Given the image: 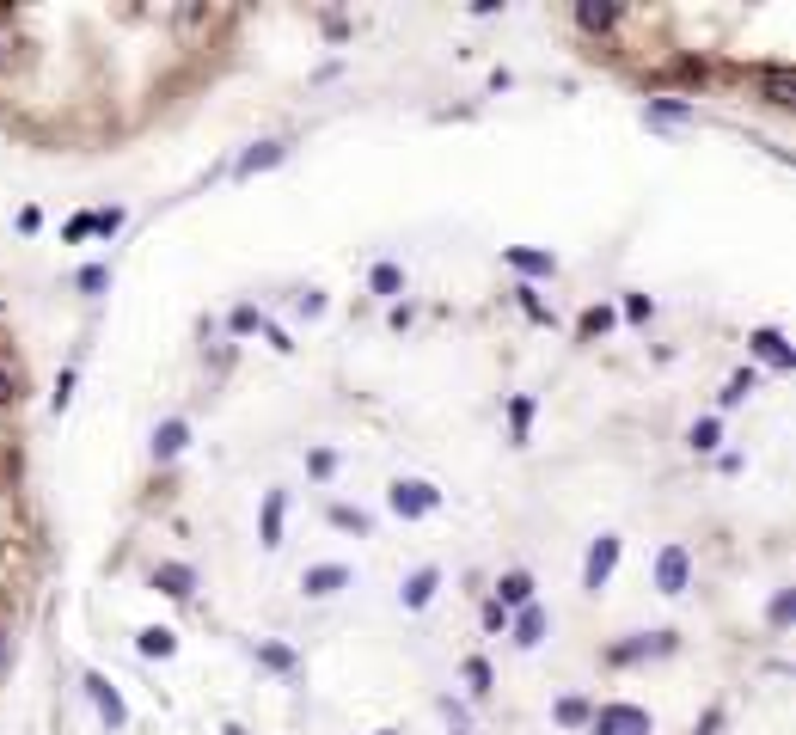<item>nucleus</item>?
Returning <instances> with one entry per match:
<instances>
[{"label": "nucleus", "mask_w": 796, "mask_h": 735, "mask_svg": "<svg viewBox=\"0 0 796 735\" xmlns=\"http://www.w3.org/2000/svg\"><path fill=\"white\" fill-rule=\"evenodd\" d=\"M656 588L662 595H686L692 588V552L680 546V539H668V546L656 552Z\"/></svg>", "instance_id": "nucleus-4"}, {"label": "nucleus", "mask_w": 796, "mask_h": 735, "mask_svg": "<svg viewBox=\"0 0 796 735\" xmlns=\"http://www.w3.org/2000/svg\"><path fill=\"white\" fill-rule=\"evenodd\" d=\"M503 613H521V607H533V576L527 570H509L503 582H496V595H490Z\"/></svg>", "instance_id": "nucleus-12"}, {"label": "nucleus", "mask_w": 796, "mask_h": 735, "mask_svg": "<svg viewBox=\"0 0 796 735\" xmlns=\"http://www.w3.org/2000/svg\"><path fill=\"white\" fill-rule=\"evenodd\" d=\"M105 282H111V270H105V264H86V270H80V288H86V294H98Z\"/></svg>", "instance_id": "nucleus-36"}, {"label": "nucleus", "mask_w": 796, "mask_h": 735, "mask_svg": "<svg viewBox=\"0 0 796 735\" xmlns=\"http://www.w3.org/2000/svg\"><path fill=\"white\" fill-rule=\"evenodd\" d=\"M368 288L380 294V301H398V294H405V270H398V264H374L368 270Z\"/></svg>", "instance_id": "nucleus-17"}, {"label": "nucleus", "mask_w": 796, "mask_h": 735, "mask_svg": "<svg viewBox=\"0 0 796 735\" xmlns=\"http://www.w3.org/2000/svg\"><path fill=\"white\" fill-rule=\"evenodd\" d=\"M527 423H533V399H527V392H515V399H509V429H515V448L527 441Z\"/></svg>", "instance_id": "nucleus-27"}, {"label": "nucleus", "mask_w": 796, "mask_h": 735, "mask_svg": "<svg viewBox=\"0 0 796 735\" xmlns=\"http://www.w3.org/2000/svg\"><path fill=\"white\" fill-rule=\"evenodd\" d=\"M643 117H650V123H686L692 105H686V98H650V111H643Z\"/></svg>", "instance_id": "nucleus-23"}, {"label": "nucleus", "mask_w": 796, "mask_h": 735, "mask_svg": "<svg viewBox=\"0 0 796 735\" xmlns=\"http://www.w3.org/2000/svg\"><path fill=\"white\" fill-rule=\"evenodd\" d=\"M350 582H356L350 564H313V570H301V595L325 601V595H337V588H350Z\"/></svg>", "instance_id": "nucleus-6"}, {"label": "nucleus", "mask_w": 796, "mask_h": 735, "mask_svg": "<svg viewBox=\"0 0 796 735\" xmlns=\"http://www.w3.org/2000/svg\"><path fill=\"white\" fill-rule=\"evenodd\" d=\"M13 399H19V374L0 368V405H13Z\"/></svg>", "instance_id": "nucleus-40"}, {"label": "nucleus", "mask_w": 796, "mask_h": 735, "mask_svg": "<svg viewBox=\"0 0 796 735\" xmlns=\"http://www.w3.org/2000/svg\"><path fill=\"white\" fill-rule=\"evenodd\" d=\"M221 735H245V729H239V723H227V729H221Z\"/></svg>", "instance_id": "nucleus-44"}, {"label": "nucleus", "mask_w": 796, "mask_h": 735, "mask_svg": "<svg viewBox=\"0 0 796 735\" xmlns=\"http://www.w3.org/2000/svg\"><path fill=\"white\" fill-rule=\"evenodd\" d=\"M484 631H490V637H496V631H509V613L496 607V601H484Z\"/></svg>", "instance_id": "nucleus-37"}, {"label": "nucleus", "mask_w": 796, "mask_h": 735, "mask_svg": "<svg viewBox=\"0 0 796 735\" xmlns=\"http://www.w3.org/2000/svg\"><path fill=\"white\" fill-rule=\"evenodd\" d=\"M576 25H582V31H613V25H619V7H594V0H582V7H576Z\"/></svg>", "instance_id": "nucleus-21"}, {"label": "nucleus", "mask_w": 796, "mask_h": 735, "mask_svg": "<svg viewBox=\"0 0 796 735\" xmlns=\"http://www.w3.org/2000/svg\"><path fill=\"white\" fill-rule=\"evenodd\" d=\"M515 301L527 307V319H539V325H552V307H545V301H539V288H527V282H521V288H515Z\"/></svg>", "instance_id": "nucleus-30"}, {"label": "nucleus", "mask_w": 796, "mask_h": 735, "mask_svg": "<svg viewBox=\"0 0 796 735\" xmlns=\"http://www.w3.org/2000/svg\"><path fill=\"white\" fill-rule=\"evenodd\" d=\"M545 625H552V619H545V607H521V613L509 619V637H515L521 650H539V644H545Z\"/></svg>", "instance_id": "nucleus-13"}, {"label": "nucleus", "mask_w": 796, "mask_h": 735, "mask_svg": "<svg viewBox=\"0 0 796 735\" xmlns=\"http://www.w3.org/2000/svg\"><path fill=\"white\" fill-rule=\"evenodd\" d=\"M184 448H190V423H184V417H166V423L154 429V466H172Z\"/></svg>", "instance_id": "nucleus-10"}, {"label": "nucleus", "mask_w": 796, "mask_h": 735, "mask_svg": "<svg viewBox=\"0 0 796 735\" xmlns=\"http://www.w3.org/2000/svg\"><path fill=\"white\" fill-rule=\"evenodd\" d=\"M282 509H288L282 490H264V521H258V539H264V546H282Z\"/></svg>", "instance_id": "nucleus-16"}, {"label": "nucleus", "mask_w": 796, "mask_h": 735, "mask_svg": "<svg viewBox=\"0 0 796 735\" xmlns=\"http://www.w3.org/2000/svg\"><path fill=\"white\" fill-rule=\"evenodd\" d=\"M717 441H723V423H717V417H699V423L686 429V448H692V454H711Z\"/></svg>", "instance_id": "nucleus-20"}, {"label": "nucleus", "mask_w": 796, "mask_h": 735, "mask_svg": "<svg viewBox=\"0 0 796 735\" xmlns=\"http://www.w3.org/2000/svg\"><path fill=\"white\" fill-rule=\"evenodd\" d=\"M613 570H619V533H601L588 546V558H582V588H588V595H601V588L613 582Z\"/></svg>", "instance_id": "nucleus-3"}, {"label": "nucleus", "mask_w": 796, "mask_h": 735, "mask_svg": "<svg viewBox=\"0 0 796 735\" xmlns=\"http://www.w3.org/2000/svg\"><path fill=\"white\" fill-rule=\"evenodd\" d=\"M258 662L276 668V674H294V668H301V656H294L288 644H258Z\"/></svg>", "instance_id": "nucleus-26"}, {"label": "nucleus", "mask_w": 796, "mask_h": 735, "mask_svg": "<svg viewBox=\"0 0 796 735\" xmlns=\"http://www.w3.org/2000/svg\"><path fill=\"white\" fill-rule=\"evenodd\" d=\"M380 735H398V729H380Z\"/></svg>", "instance_id": "nucleus-45"}, {"label": "nucleus", "mask_w": 796, "mask_h": 735, "mask_svg": "<svg viewBox=\"0 0 796 735\" xmlns=\"http://www.w3.org/2000/svg\"><path fill=\"white\" fill-rule=\"evenodd\" d=\"M748 350H754L760 362H772L778 374H790V368H796V350L784 343V331H778V325H760V331L748 337Z\"/></svg>", "instance_id": "nucleus-7"}, {"label": "nucleus", "mask_w": 796, "mask_h": 735, "mask_svg": "<svg viewBox=\"0 0 796 735\" xmlns=\"http://www.w3.org/2000/svg\"><path fill=\"white\" fill-rule=\"evenodd\" d=\"M552 717H558V723H564V729H582V723H588V717H594V705H588V699H576V693H570V699H558V705H552Z\"/></svg>", "instance_id": "nucleus-24"}, {"label": "nucleus", "mask_w": 796, "mask_h": 735, "mask_svg": "<svg viewBox=\"0 0 796 735\" xmlns=\"http://www.w3.org/2000/svg\"><path fill=\"white\" fill-rule=\"evenodd\" d=\"M790 613H796V595H790V588H778V595H772V607H766V619H772V625H784Z\"/></svg>", "instance_id": "nucleus-33"}, {"label": "nucleus", "mask_w": 796, "mask_h": 735, "mask_svg": "<svg viewBox=\"0 0 796 735\" xmlns=\"http://www.w3.org/2000/svg\"><path fill=\"white\" fill-rule=\"evenodd\" d=\"M588 729L594 735H650L656 723H650V711H643V705H594V717H588Z\"/></svg>", "instance_id": "nucleus-2"}, {"label": "nucleus", "mask_w": 796, "mask_h": 735, "mask_svg": "<svg viewBox=\"0 0 796 735\" xmlns=\"http://www.w3.org/2000/svg\"><path fill=\"white\" fill-rule=\"evenodd\" d=\"M466 686H472L478 699H484L490 686H496V674H490V662H484V656H466Z\"/></svg>", "instance_id": "nucleus-29"}, {"label": "nucleus", "mask_w": 796, "mask_h": 735, "mask_svg": "<svg viewBox=\"0 0 796 735\" xmlns=\"http://www.w3.org/2000/svg\"><path fill=\"white\" fill-rule=\"evenodd\" d=\"M386 509H392L398 521H423V515H435V509H441V490H435L429 478H392Z\"/></svg>", "instance_id": "nucleus-1"}, {"label": "nucleus", "mask_w": 796, "mask_h": 735, "mask_svg": "<svg viewBox=\"0 0 796 735\" xmlns=\"http://www.w3.org/2000/svg\"><path fill=\"white\" fill-rule=\"evenodd\" d=\"M717 723H723V711H705V723H699V729H692V735H711Z\"/></svg>", "instance_id": "nucleus-42"}, {"label": "nucleus", "mask_w": 796, "mask_h": 735, "mask_svg": "<svg viewBox=\"0 0 796 735\" xmlns=\"http://www.w3.org/2000/svg\"><path fill=\"white\" fill-rule=\"evenodd\" d=\"M135 650H141V656H172L178 637H172L166 625H147V631H135Z\"/></svg>", "instance_id": "nucleus-19"}, {"label": "nucleus", "mask_w": 796, "mask_h": 735, "mask_svg": "<svg viewBox=\"0 0 796 735\" xmlns=\"http://www.w3.org/2000/svg\"><path fill=\"white\" fill-rule=\"evenodd\" d=\"M650 313H656L650 294H625V319H631V325H650Z\"/></svg>", "instance_id": "nucleus-32"}, {"label": "nucleus", "mask_w": 796, "mask_h": 735, "mask_svg": "<svg viewBox=\"0 0 796 735\" xmlns=\"http://www.w3.org/2000/svg\"><path fill=\"white\" fill-rule=\"evenodd\" d=\"M613 319H619L613 307H588V313H582V325H576V331H582V343H594V337H607V331H613Z\"/></svg>", "instance_id": "nucleus-25"}, {"label": "nucleus", "mask_w": 796, "mask_h": 735, "mask_svg": "<svg viewBox=\"0 0 796 735\" xmlns=\"http://www.w3.org/2000/svg\"><path fill=\"white\" fill-rule=\"evenodd\" d=\"M227 325H233V331H239V337H245V331H264V325H270V319H264V313H258V307H252V301H245V307H233V319H227Z\"/></svg>", "instance_id": "nucleus-31"}, {"label": "nucleus", "mask_w": 796, "mask_h": 735, "mask_svg": "<svg viewBox=\"0 0 796 735\" xmlns=\"http://www.w3.org/2000/svg\"><path fill=\"white\" fill-rule=\"evenodd\" d=\"M282 154H288V141H258L252 154H239V166H233V172H239V178H252V172H270V166H276Z\"/></svg>", "instance_id": "nucleus-15"}, {"label": "nucleus", "mask_w": 796, "mask_h": 735, "mask_svg": "<svg viewBox=\"0 0 796 735\" xmlns=\"http://www.w3.org/2000/svg\"><path fill=\"white\" fill-rule=\"evenodd\" d=\"M68 239H92V215H74L68 221Z\"/></svg>", "instance_id": "nucleus-41"}, {"label": "nucleus", "mask_w": 796, "mask_h": 735, "mask_svg": "<svg viewBox=\"0 0 796 735\" xmlns=\"http://www.w3.org/2000/svg\"><path fill=\"white\" fill-rule=\"evenodd\" d=\"M331 527H343V533H368L374 521H368L362 509H350V503H331Z\"/></svg>", "instance_id": "nucleus-28"}, {"label": "nucleus", "mask_w": 796, "mask_h": 735, "mask_svg": "<svg viewBox=\"0 0 796 735\" xmlns=\"http://www.w3.org/2000/svg\"><path fill=\"white\" fill-rule=\"evenodd\" d=\"M154 588H160V595H172V601H190L196 595V570L178 564V558H166V564H154Z\"/></svg>", "instance_id": "nucleus-11"}, {"label": "nucleus", "mask_w": 796, "mask_h": 735, "mask_svg": "<svg viewBox=\"0 0 796 735\" xmlns=\"http://www.w3.org/2000/svg\"><path fill=\"white\" fill-rule=\"evenodd\" d=\"M760 86H766V105H778V111H784V105H796V98H790V68H766V74H760Z\"/></svg>", "instance_id": "nucleus-22"}, {"label": "nucleus", "mask_w": 796, "mask_h": 735, "mask_svg": "<svg viewBox=\"0 0 796 735\" xmlns=\"http://www.w3.org/2000/svg\"><path fill=\"white\" fill-rule=\"evenodd\" d=\"M674 644H680L674 631H637L631 644H613V650H607V662H613V668H631V662H643V656H668Z\"/></svg>", "instance_id": "nucleus-5"}, {"label": "nucleus", "mask_w": 796, "mask_h": 735, "mask_svg": "<svg viewBox=\"0 0 796 735\" xmlns=\"http://www.w3.org/2000/svg\"><path fill=\"white\" fill-rule=\"evenodd\" d=\"M294 307H301V313L313 319V313H325V294H319V288H307V294H301V301H294Z\"/></svg>", "instance_id": "nucleus-39"}, {"label": "nucleus", "mask_w": 796, "mask_h": 735, "mask_svg": "<svg viewBox=\"0 0 796 735\" xmlns=\"http://www.w3.org/2000/svg\"><path fill=\"white\" fill-rule=\"evenodd\" d=\"M754 386H760V374H754V368H735V374H729V386H723V411L748 405V399H754Z\"/></svg>", "instance_id": "nucleus-18"}, {"label": "nucleus", "mask_w": 796, "mask_h": 735, "mask_svg": "<svg viewBox=\"0 0 796 735\" xmlns=\"http://www.w3.org/2000/svg\"><path fill=\"white\" fill-rule=\"evenodd\" d=\"M307 472H313V478H331V472H337V454H331V448H313V454H307Z\"/></svg>", "instance_id": "nucleus-34"}, {"label": "nucleus", "mask_w": 796, "mask_h": 735, "mask_svg": "<svg viewBox=\"0 0 796 735\" xmlns=\"http://www.w3.org/2000/svg\"><path fill=\"white\" fill-rule=\"evenodd\" d=\"M117 227H123V209H98V215H92V233H105V239H111Z\"/></svg>", "instance_id": "nucleus-35"}, {"label": "nucleus", "mask_w": 796, "mask_h": 735, "mask_svg": "<svg viewBox=\"0 0 796 735\" xmlns=\"http://www.w3.org/2000/svg\"><path fill=\"white\" fill-rule=\"evenodd\" d=\"M0 668H7V631H0Z\"/></svg>", "instance_id": "nucleus-43"}, {"label": "nucleus", "mask_w": 796, "mask_h": 735, "mask_svg": "<svg viewBox=\"0 0 796 735\" xmlns=\"http://www.w3.org/2000/svg\"><path fill=\"white\" fill-rule=\"evenodd\" d=\"M503 264H509L515 276H527V288H533V282H545V276H558V258H552V252H527V245H509Z\"/></svg>", "instance_id": "nucleus-8"}, {"label": "nucleus", "mask_w": 796, "mask_h": 735, "mask_svg": "<svg viewBox=\"0 0 796 735\" xmlns=\"http://www.w3.org/2000/svg\"><path fill=\"white\" fill-rule=\"evenodd\" d=\"M68 399H74V374L62 368V380H56V399H49V405H56V411H68Z\"/></svg>", "instance_id": "nucleus-38"}, {"label": "nucleus", "mask_w": 796, "mask_h": 735, "mask_svg": "<svg viewBox=\"0 0 796 735\" xmlns=\"http://www.w3.org/2000/svg\"><path fill=\"white\" fill-rule=\"evenodd\" d=\"M86 693H92V705H98V717H105L111 729H123L129 723V711H123V693L105 680V674H86Z\"/></svg>", "instance_id": "nucleus-9"}, {"label": "nucleus", "mask_w": 796, "mask_h": 735, "mask_svg": "<svg viewBox=\"0 0 796 735\" xmlns=\"http://www.w3.org/2000/svg\"><path fill=\"white\" fill-rule=\"evenodd\" d=\"M435 588H441V570H435V564H423L417 576H405V588H398V601H405V607L417 613V607H429V601H435Z\"/></svg>", "instance_id": "nucleus-14"}]
</instances>
